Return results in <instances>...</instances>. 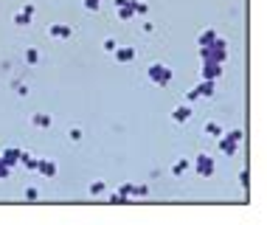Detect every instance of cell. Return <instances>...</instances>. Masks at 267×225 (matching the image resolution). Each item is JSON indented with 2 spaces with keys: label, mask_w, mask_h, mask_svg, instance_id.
Here are the masks:
<instances>
[{
  "label": "cell",
  "mask_w": 267,
  "mask_h": 225,
  "mask_svg": "<svg viewBox=\"0 0 267 225\" xmlns=\"http://www.w3.org/2000/svg\"><path fill=\"white\" fill-rule=\"evenodd\" d=\"M242 138H245V133H242V130H231V133H222L220 138H217V144H220V152H222L225 158H234L236 152H239V144H242Z\"/></svg>",
  "instance_id": "1"
},
{
  "label": "cell",
  "mask_w": 267,
  "mask_h": 225,
  "mask_svg": "<svg viewBox=\"0 0 267 225\" xmlns=\"http://www.w3.org/2000/svg\"><path fill=\"white\" fill-rule=\"evenodd\" d=\"M146 76H149V82L157 85V88H169L172 79H175V73H172V68L163 65V62H152V65L146 68Z\"/></svg>",
  "instance_id": "2"
},
{
  "label": "cell",
  "mask_w": 267,
  "mask_h": 225,
  "mask_svg": "<svg viewBox=\"0 0 267 225\" xmlns=\"http://www.w3.org/2000/svg\"><path fill=\"white\" fill-rule=\"evenodd\" d=\"M225 56H228V43L225 40H214L211 45H205L200 48V59H214V62H225Z\"/></svg>",
  "instance_id": "3"
},
{
  "label": "cell",
  "mask_w": 267,
  "mask_h": 225,
  "mask_svg": "<svg viewBox=\"0 0 267 225\" xmlns=\"http://www.w3.org/2000/svg\"><path fill=\"white\" fill-rule=\"evenodd\" d=\"M191 166H194V172L200 175V178H211L214 175V158L205 155V152H200V155H194V160H191Z\"/></svg>",
  "instance_id": "4"
},
{
  "label": "cell",
  "mask_w": 267,
  "mask_h": 225,
  "mask_svg": "<svg viewBox=\"0 0 267 225\" xmlns=\"http://www.w3.org/2000/svg\"><path fill=\"white\" fill-rule=\"evenodd\" d=\"M48 37L67 43V40H73V25H70V22H51V25H48Z\"/></svg>",
  "instance_id": "5"
},
{
  "label": "cell",
  "mask_w": 267,
  "mask_h": 225,
  "mask_svg": "<svg viewBox=\"0 0 267 225\" xmlns=\"http://www.w3.org/2000/svg\"><path fill=\"white\" fill-rule=\"evenodd\" d=\"M200 76L202 79H217L222 76V62H214V59H202V68H200Z\"/></svg>",
  "instance_id": "6"
},
{
  "label": "cell",
  "mask_w": 267,
  "mask_h": 225,
  "mask_svg": "<svg viewBox=\"0 0 267 225\" xmlns=\"http://www.w3.org/2000/svg\"><path fill=\"white\" fill-rule=\"evenodd\" d=\"M112 6H115V14H118V20H121V22H130V20H135L133 0H112Z\"/></svg>",
  "instance_id": "7"
},
{
  "label": "cell",
  "mask_w": 267,
  "mask_h": 225,
  "mask_svg": "<svg viewBox=\"0 0 267 225\" xmlns=\"http://www.w3.org/2000/svg\"><path fill=\"white\" fill-rule=\"evenodd\" d=\"M34 11H37V9H34L31 3H25V6H22V9L14 14V20H11V22H14V25H20V28H25V25H31Z\"/></svg>",
  "instance_id": "8"
},
{
  "label": "cell",
  "mask_w": 267,
  "mask_h": 225,
  "mask_svg": "<svg viewBox=\"0 0 267 225\" xmlns=\"http://www.w3.org/2000/svg\"><path fill=\"white\" fill-rule=\"evenodd\" d=\"M20 155H22L20 146H6V149L0 152V160H3L6 166H20Z\"/></svg>",
  "instance_id": "9"
},
{
  "label": "cell",
  "mask_w": 267,
  "mask_h": 225,
  "mask_svg": "<svg viewBox=\"0 0 267 225\" xmlns=\"http://www.w3.org/2000/svg\"><path fill=\"white\" fill-rule=\"evenodd\" d=\"M112 56H115V62H121V65H130V62L135 59V48H133V45H115Z\"/></svg>",
  "instance_id": "10"
},
{
  "label": "cell",
  "mask_w": 267,
  "mask_h": 225,
  "mask_svg": "<svg viewBox=\"0 0 267 225\" xmlns=\"http://www.w3.org/2000/svg\"><path fill=\"white\" fill-rule=\"evenodd\" d=\"M37 172H40L43 178H56V163L51 158H40V160H37Z\"/></svg>",
  "instance_id": "11"
},
{
  "label": "cell",
  "mask_w": 267,
  "mask_h": 225,
  "mask_svg": "<svg viewBox=\"0 0 267 225\" xmlns=\"http://www.w3.org/2000/svg\"><path fill=\"white\" fill-rule=\"evenodd\" d=\"M191 118V107L189 104H178L175 110H172V121L175 124H186Z\"/></svg>",
  "instance_id": "12"
},
{
  "label": "cell",
  "mask_w": 267,
  "mask_h": 225,
  "mask_svg": "<svg viewBox=\"0 0 267 225\" xmlns=\"http://www.w3.org/2000/svg\"><path fill=\"white\" fill-rule=\"evenodd\" d=\"M31 124L37 127V130H51L54 118H51V112H34V115H31Z\"/></svg>",
  "instance_id": "13"
},
{
  "label": "cell",
  "mask_w": 267,
  "mask_h": 225,
  "mask_svg": "<svg viewBox=\"0 0 267 225\" xmlns=\"http://www.w3.org/2000/svg\"><path fill=\"white\" fill-rule=\"evenodd\" d=\"M189 169H191V160H189V158H178V160L172 163V175H175V178H183Z\"/></svg>",
  "instance_id": "14"
},
{
  "label": "cell",
  "mask_w": 267,
  "mask_h": 225,
  "mask_svg": "<svg viewBox=\"0 0 267 225\" xmlns=\"http://www.w3.org/2000/svg\"><path fill=\"white\" fill-rule=\"evenodd\" d=\"M194 90H197V96H200V99H211V96H214V79H202Z\"/></svg>",
  "instance_id": "15"
},
{
  "label": "cell",
  "mask_w": 267,
  "mask_h": 225,
  "mask_svg": "<svg viewBox=\"0 0 267 225\" xmlns=\"http://www.w3.org/2000/svg\"><path fill=\"white\" fill-rule=\"evenodd\" d=\"M217 40V31L214 28H202L200 37H197V48H205V45H211Z\"/></svg>",
  "instance_id": "16"
},
{
  "label": "cell",
  "mask_w": 267,
  "mask_h": 225,
  "mask_svg": "<svg viewBox=\"0 0 267 225\" xmlns=\"http://www.w3.org/2000/svg\"><path fill=\"white\" fill-rule=\"evenodd\" d=\"M225 130H222V124H217V121H205V135L208 138H220Z\"/></svg>",
  "instance_id": "17"
},
{
  "label": "cell",
  "mask_w": 267,
  "mask_h": 225,
  "mask_svg": "<svg viewBox=\"0 0 267 225\" xmlns=\"http://www.w3.org/2000/svg\"><path fill=\"white\" fill-rule=\"evenodd\" d=\"M37 160H40V158H34V155H28V152H22V155H20V166H25L28 172H37Z\"/></svg>",
  "instance_id": "18"
},
{
  "label": "cell",
  "mask_w": 267,
  "mask_h": 225,
  "mask_svg": "<svg viewBox=\"0 0 267 225\" xmlns=\"http://www.w3.org/2000/svg\"><path fill=\"white\" fill-rule=\"evenodd\" d=\"M104 191H107V183H104V180H96V183H90V194H93V197H101Z\"/></svg>",
  "instance_id": "19"
},
{
  "label": "cell",
  "mask_w": 267,
  "mask_h": 225,
  "mask_svg": "<svg viewBox=\"0 0 267 225\" xmlns=\"http://www.w3.org/2000/svg\"><path fill=\"white\" fill-rule=\"evenodd\" d=\"M146 194H149L146 183H133V197H146Z\"/></svg>",
  "instance_id": "20"
},
{
  "label": "cell",
  "mask_w": 267,
  "mask_h": 225,
  "mask_svg": "<svg viewBox=\"0 0 267 225\" xmlns=\"http://www.w3.org/2000/svg\"><path fill=\"white\" fill-rule=\"evenodd\" d=\"M25 62H28V65H37V62H40V51H37V48H25Z\"/></svg>",
  "instance_id": "21"
},
{
  "label": "cell",
  "mask_w": 267,
  "mask_h": 225,
  "mask_svg": "<svg viewBox=\"0 0 267 225\" xmlns=\"http://www.w3.org/2000/svg\"><path fill=\"white\" fill-rule=\"evenodd\" d=\"M133 11H135V17H138V14H141V17H144L146 11H149V6H146L144 0H133Z\"/></svg>",
  "instance_id": "22"
},
{
  "label": "cell",
  "mask_w": 267,
  "mask_h": 225,
  "mask_svg": "<svg viewBox=\"0 0 267 225\" xmlns=\"http://www.w3.org/2000/svg\"><path fill=\"white\" fill-rule=\"evenodd\" d=\"M25 200H28V202H37V200H40V189L28 186V189H25Z\"/></svg>",
  "instance_id": "23"
},
{
  "label": "cell",
  "mask_w": 267,
  "mask_h": 225,
  "mask_svg": "<svg viewBox=\"0 0 267 225\" xmlns=\"http://www.w3.org/2000/svg\"><path fill=\"white\" fill-rule=\"evenodd\" d=\"M67 138H70V141L76 144V141H82V138H85V133H82L79 127H70V133H67Z\"/></svg>",
  "instance_id": "24"
},
{
  "label": "cell",
  "mask_w": 267,
  "mask_h": 225,
  "mask_svg": "<svg viewBox=\"0 0 267 225\" xmlns=\"http://www.w3.org/2000/svg\"><path fill=\"white\" fill-rule=\"evenodd\" d=\"M115 40H112V37H107V40H104V43H101V48H104V51H107V54H112V51H115Z\"/></svg>",
  "instance_id": "25"
},
{
  "label": "cell",
  "mask_w": 267,
  "mask_h": 225,
  "mask_svg": "<svg viewBox=\"0 0 267 225\" xmlns=\"http://www.w3.org/2000/svg\"><path fill=\"white\" fill-rule=\"evenodd\" d=\"M14 90H17V96H28V85H22V82H14Z\"/></svg>",
  "instance_id": "26"
},
{
  "label": "cell",
  "mask_w": 267,
  "mask_h": 225,
  "mask_svg": "<svg viewBox=\"0 0 267 225\" xmlns=\"http://www.w3.org/2000/svg\"><path fill=\"white\" fill-rule=\"evenodd\" d=\"M99 6H101V0H85V9L88 11H99Z\"/></svg>",
  "instance_id": "27"
},
{
  "label": "cell",
  "mask_w": 267,
  "mask_h": 225,
  "mask_svg": "<svg viewBox=\"0 0 267 225\" xmlns=\"http://www.w3.org/2000/svg\"><path fill=\"white\" fill-rule=\"evenodd\" d=\"M9 175H11V166H6V163L0 160V180H6Z\"/></svg>",
  "instance_id": "28"
},
{
  "label": "cell",
  "mask_w": 267,
  "mask_h": 225,
  "mask_svg": "<svg viewBox=\"0 0 267 225\" xmlns=\"http://www.w3.org/2000/svg\"><path fill=\"white\" fill-rule=\"evenodd\" d=\"M197 99H200V96H197V90H189V93H186V104H194Z\"/></svg>",
  "instance_id": "29"
},
{
  "label": "cell",
  "mask_w": 267,
  "mask_h": 225,
  "mask_svg": "<svg viewBox=\"0 0 267 225\" xmlns=\"http://www.w3.org/2000/svg\"><path fill=\"white\" fill-rule=\"evenodd\" d=\"M107 202H115V205H118V202H127L121 197V194H118V191H115V194H110V197H107Z\"/></svg>",
  "instance_id": "30"
},
{
  "label": "cell",
  "mask_w": 267,
  "mask_h": 225,
  "mask_svg": "<svg viewBox=\"0 0 267 225\" xmlns=\"http://www.w3.org/2000/svg\"><path fill=\"white\" fill-rule=\"evenodd\" d=\"M239 186H242V189H247V172H242V175H239Z\"/></svg>",
  "instance_id": "31"
}]
</instances>
